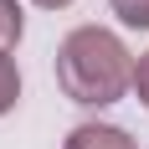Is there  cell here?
Here are the masks:
<instances>
[{"instance_id": "cell-1", "label": "cell", "mask_w": 149, "mask_h": 149, "mask_svg": "<svg viewBox=\"0 0 149 149\" xmlns=\"http://www.w3.org/2000/svg\"><path fill=\"white\" fill-rule=\"evenodd\" d=\"M57 82H62V93L72 103H88V108L118 103L134 88V57H129V46L113 31L77 26L57 46Z\"/></svg>"}, {"instance_id": "cell-2", "label": "cell", "mask_w": 149, "mask_h": 149, "mask_svg": "<svg viewBox=\"0 0 149 149\" xmlns=\"http://www.w3.org/2000/svg\"><path fill=\"white\" fill-rule=\"evenodd\" d=\"M62 149H139V144L123 129H113V123H77Z\"/></svg>"}, {"instance_id": "cell-3", "label": "cell", "mask_w": 149, "mask_h": 149, "mask_svg": "<svg viewBox=\"0 0 149 149\" xmlns=\"http://www.w3.org/2000/svg\"><path fill=\"white\" fill-rule=\"evenodd\" d=\"M21 31H26L21 5H15V0H0V52H10V46L21 41Z\"/></svg>"}, {"instance_id": "cell-4", "label": "cell", "mask_w": 149, "mask_h": 149, "mask_svg": "<svg viewBox=\"0 0 149 149\" xmlns=\"http://www.w3.org/2000/svg\"><path fill=\"white\" fill-rule=\"evenodd\" d=\"M15 98H21V72H15V62L0 52V113H10Z\"/></svg>"}, {"instance_id": "cell-5", "label": "cell", "mask_w": 149, "mask_h": 149, "mask_svg": "<svg viewBox=\"0 0 149 149\" xmlns=\"http://www.w3.org/2000/svg\"><path fill=\"white\" fill-rule=\"evenodd\" d=\"M113 15H118L123 26L149 31V0H113Z\"/></svg>"}, {"instance_id": "cell-6", "label": "cell", "mask_w": 149, "mask_h": 149, "mask_svg": "<svg viewBox=\"0 0 149 149\" xmlns=\"http://www.w3.org/2000/svg\"><path fill=\"white\" fill-rule=\"evenodd\" d=\"M134 93H139V103L149 108V52L134 62Z\"/></svg>"}, {"instance_id": "cell-7", "label": "cell", "mask_w": 149, "mask_h": 149, "mask_svg": "<svg viewBox=\"0 0 149 149\" xmlns=\"http://www.w3.org/2000/svg\"><path fill=\"white\" fill-rule=\"evenodd\" d=\"M41 10H62V5H72V0H36Z\"/></svg>"}]
</instances>
